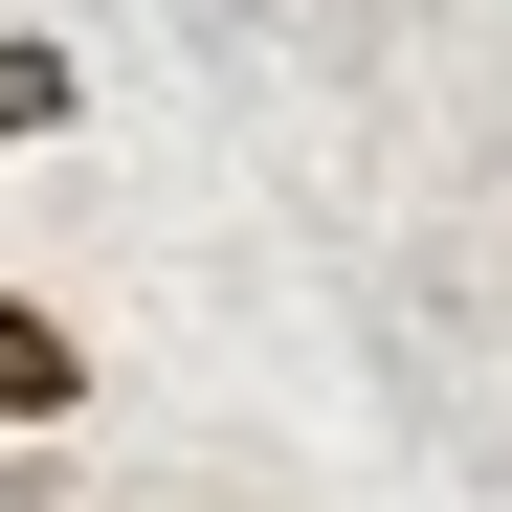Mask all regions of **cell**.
Returning a JSON list of instances; mask_svg holds the SVG:
<instances>
[{"instance_id":"cell-1","label":"cell","mask_w":512,"mask_h":512,"mask_svg":"<svg viewBox=\"0 0 512 512\" xmlns=\"http://www.w3.org/2000/svg\"><path fill=\"white\" fill-rule=\"evenodd\" d=\"M90 401H112V357H90V312L0 268V446H67V423H90Z\"/></svg>"},{"instance_id":"cell-2","label":"cell","mask_w":512,"mask_h":512,"mask_svg":"<svg viewBox=\"0 0 512 512\" xmlns=\"http://www.w3.org/2000/svg\"><path fill=\"white\" fill-rule=\"evenodd\" d=\"M45 134H90V45H67V23H0V156H45Z\"/></svg>"},{"instance_id":"cell-3","label":"cell","mask_w":512,"mask_h":512,"mask_svg":"<svg viewBox=\"0 0 512 512\" xmlns=\"http://www.w3.org/2000/svg\"><path fill=\"white\" fill-rule=\"evenodd\" d=\"M23 490H45V446H0V512H23Z\"/></svg>"}]
</instances>
